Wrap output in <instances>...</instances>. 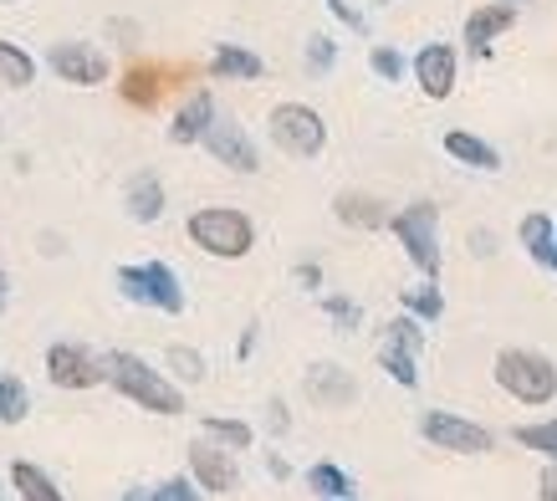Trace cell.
<instances>
[{"mask_svg":"<svg viewBox=\"0 0 557 501\" xmlns=\"http://www.w3.org/2000/svg\"><path fill=\"white\" fill-rule=\"evenodd\" d=\"M297 277H302V286H318V282H322V271H318V267H302Z\"/></svg>","mask_w":557,"mask_h":501,"instance_id":"8d00e7d4","label":"cell"},{"mask_svg":"<svg viewBox=\"0 0 557 501\" xmlns=\"http://www.w3.org/2000/svg\"><path fill=\"white\" fill-rule=\"evenodd\" d=\"M553 235H557V231H553Z\"/></svg>","mask_w":557,"mask_h":501,"instance_id":"b9f144b4","label":"cell"},{"mask_svg":"<svg viewBox=\"0 0 557 501\" xmlns=\"http://www.w3.org/2000/svg\"><path fill=\"white\" fill-rule=\"evenodd\" d=\"M445 154L460 159V164H471V169H502V154L491 149V144H481L475 134H466V129L445 134Z\"/></svg>","mask_w":557,"mask_h":501,"instance_id":"ac0fdd59","label":"cell"},{"mask_svg":"<svg viewBox=\"0 0 557 501\" xmlns=\"http://www.w3.org/2000/svg\"><path fill=\"white\" fill-rule=\"evenodd\" d=\"M128 216L134 220H159L164 216V190H159L153 174H138V180L128 184Z\"/></svg>","mask_w":557,"mask_h":501,"instance_id":"7402d4cb","label":"cell"},{"mask_svg":"<svg viewBox=\"0 0 557 501\" xmlns=\"http://www.w3.org/2000/svg\"><path fill=\"white\" fill-rule=\"evenodd\" d=\"M159 87H164V83H159V72H153V68H134L128 77H123V98L153 108V102H159Z\"/></svg>","mask_w":557,"mask_h":501,"instance_id":"484cf974","label":"cell"},{"mask_svg":"<svg viewBox=\"0 0 557 501\" xmlns=\"http://www.w3.org/2000/svg\"><path fill=\"white\" fill-rule=\"evenodd\" d=\"M338 220L343 225H358V231H379V225H388V205L373 200V195H358V190H348V195H338Z\"/></svg>","mask_w":557,"mask_h":501,"instance_id":"e0dca14e","label":"cell"},{"mask_svg":"<svg viewBox=\"0 0 557 501\" xmlns=\"http://www.w3.org/2000/svg\"><path fill=\"white\" fill-rule=\"evenodd\" d=\"M542 501H557V461H553V466H547V471H542Z\"/></svg>","mask_w":557,"mask_h":501,"instance_id":"d590c367","label":"cell"},{"mask_svg":"<svg viewBox=\"0 0 557 501\" xmlns=\"http://www.w3.org/2000/svg\"><path fill=\"white\" fill-rule=\"evenodd\" d=\"M11 486H16L26 501H67L57 486H51L47 471H36L32 461H16V466H11Z\"/></svg>","mask_w":557,"mask_h":501,"instance_id":"44dd1931","label":"cell"},{"mask_svg":"<svg viewBox=\"0 0 557 501\" xmlns=\"http://www.w3.org/2000/svg\"><path fill=\"white\" fill-rule=\"evenodd\" d=\"M210 72L215 77H240V83H256L261 77V57L246 47H220L215 51V62H210Z\"/></svg>","mask_w":557,"mask_h":501,"instance_id":"ffe728a7","label":"cell"},{"mask_svg":"<svg viewBox=\"0 0 557 501\" xmlns=\"http://www.w3.org/2000/svg\"><path fill=\"white\" fill-rule=\"evenodd\" d=\"M327 11H333V16H338V21H348L354 32H363V16H358V11H354V5H348V0H327Z\"/></svg>","mask_w":557,"mask_h":501,"instance_id":"e575fe53","label":"cell"},{"mask_svg":"<svg viewBox=\"0 0 557 501\" xmlns=\"http://www.w3.org/2000/svg\"><path fill=\"white\" fill-rule=\"evenodd\" d=\"M511 21H517V11H511L507 0H502V5H481V11H471V21H466V47L486 51L491 36L511 32Z\"/></svg>","mask_w":557,"mask_h":501,"instance_id":"9a60e30c","label":"cell"},{"mask_svg":"<svg viewBox=\"0 0 557 501\" xmlns=\"http://www.w3.org/2000/svg\"><path fill=\"white\" fill-rule=\"evenodd\" d=\"M47 379L57 389H92L102 384V364L87 349H77V343H57L47 353Z\"/></svg>","mask_w":557,"mask_h":501,"instance_id":"8fae6325","label":"cell"},{"mask_svg":"<svg viewBox=\"0 0 557 501\" xmlns=\"http://www.w3.org/2000/svg\"><path fill=\"white\" fill-rule=\"evenodd\" d=\"M414 77H420L424 98H450V87H456V51L440 47V41H430V47L414 57Z\"/></svg>","mask_w":557,"mask_h":501,"instance_id":"7c38bea8","label":"cell"},{"mask_svg":"<svg viewBox=\"0 0 557 501\" xmlns=\"http://www.w3.org/2000/svg\"><path fill=\"white\" fill-rule=\"evenodd\" d=\"M210 123H215V98H210V93H195V98H189L185 108L174 113L170 138H174V144H195V138H200Z\"/></svg>","mask_w":557,"mask_h":501,"instance_id":"2e32d148","label":"cell"},{"mask_svg":"<svg viewBox=\"0 0 557 501\" xmlns=\"http://www.w3.org/2000/svg\"><path fill=\"white\" fill-rule=\"evenodd\" d=\"M47 62H51V72H57L62 83H72V87L108 83V57H102L98 47H87V41H57Z\"/></svg>","mask_w":557,"mask_h":501,"instance_id":"52a82bcc","label":"cell"},{"mask_svg":"<svg viewBox=\"0 0 557 501\" xmlns=\"http://www.w3.org/2000/svg\"><path fill=\"white\" fill-rule=\"evenodd\" d=\"M327 318L343 322V328L354 333L358 322H363V313H358V302H348V297H327Z\"/></svg>","mask_w":557,"mask_h":501,"instance_id":"d6a6232c","label":"cell"},{"mask_svg":"<svg viewBox=\"0 0 557 501\" xmlns=\"http://www.w3.org/2000/svg\"><path fill=\"white\" fill-rule=\"evenodd\" d=\"M189 471H195V481H200L205 491H220V497L236 491V481H240L236 461L225 451H215V445H195V451H189Z\"/></svg>","mask_w":557,"mask_h":501,"instance_id":"5bb4252c","label":"cell"},{"mask_svg":"<svg viewBox=\"0 0 557 501\" xmlns=\"http://www.w3.org/2000/svg\"><path fill=\"white\" fill-rule=\"evenodd\" d=\"M420 430L430 435V445H440V451H460V455L491 451V435L481 425H471V419H460V415H445V410H430L420 419Z\"/></svg>","mask_w":557,"mask_h":501,"instance_id":"ba28073f","label":"cell"},{"mask_svg":"<svg viewBox=\"0 0 557 501\" xmlns=\"http://www.w3.org/2000/svg\"><path fill=\"white\" fill-rule=\"evenodd\" d=\"M200 138H205V149L215 154L225 169H236V174H256V164H261V159H256V144L246 138V129L231 123V118H215Z\"/></svg>","mask_w":557,"mask_h":501,"instance_id":"30bf717a","label":"cell"},{"mask_svg":"<svg viewBox=\"0 0 557 501\" xmlns=\"http://www.w3.org/2000/svg\"><path fill=\"white\" fill-rule=\"evenodd\" d=\"M369 68L379 72L384 83H399V77H405V57H399L394 47H373L369 51Z\"/></svg>","mask_w":557,"mask_h":501,"instance_id":"f546056e","label":"cell"},{"mask_svg":"<svg viewBox=\"0 0 557 501\" xmlns=\"http://www.w3.org/2000/svg\"><path fill=\"white\" fill-rule=\"evenodd\" d=\"M388 225H394V235L405 241L409 261H414L430 282H435V277H440V210H435V205H430V200L409 205V210H399Z\"/></svg>","mask_w":557,"mask_h":501,"instance_id":"277c9868","label":"cell"},{"mask_svg":"<svg viewBox=\"0 0 557 501\" xmlns=\"http://www.w3.org/2000/svg\"><path fill=\"white\" fill-rule=\"evenodd\" d=\"M189 241L210 256H225V261H236L246 250L256 246V225L251 216H240V210H225V205H210V210H195L189 216Z\"/></svg>","mask_w":557,"mask_h":501,"instance_id":"7a4b0ae2","label":"cell"},{"mask_svg":"<svg viewBox=\"0 0 557 501\" xmlns=\"http://www.w3.org/2000/svg\"><path fill=\"white\" fill-rule=\"evenodd\" d=\"M333 62H338V47H333L327 36H312V41H307V72H327Z\"/></svg>","mask_w":557,"mask_h":501,"instance_id":"1f68e13d","label":"cell"},{"mask_svg":"<svg viewBox=\"0 0 557 501\" xmlns=\"http://www.w3.org/2000/svg\"><path fill=\"white\" fill-rule=\"evenodd\" d=\"M205 435H215V440L236 445V451L251 445V425H240V419H205Z\"/></svg>","mask_w":557,"mask_h":501,"instance_id":"f1b7e54d","label":"cell"},{"mask_svg":"<svg viewBox=\"0 0 557 501\" xmlns=\"http://www.w3.org/2000/svg\"><path fill=\"white\" fill-rule=\"evenodd\" d=\"M170 368L185 379V384H200L205 379V358L195 349H170Z\"/></svg>","mask_w":557,"mask_h":501,"instance_id":"4dcf8cb0","label":"cell"},{"mask_svg":"<svg viewBox=\"0 0 557 501\" xmlns=\"http://www.w3.org/2000/svg\"><path fill=\"white\" fill-rule=\"evenodd\" d=\"M307 394H312L318 404H327V410H343V404L358 400V384L348 379V368L312 364V368H307Z\"/></svg>","mask_w":557,"mask_h":501,"instance_id":"4fadbf2b","label":"cell"},{"mask_svg":"<svg viewBox=\"0 0 557 501\" xmlns=\"http://www.w3.org/2000/svg\"><path fill=\"white\" fill-rule=\"evenodd\" d=\"M522 246L532 250V261L547 271H557V235H553V220L547 216H527L522 220Z\"/></svg>","mask_w":557,"mask_h":501,"instance_id":"d6986e66","label":"cell"},{"mask_svg":"<svg viewBox=\"0 0 557 501\" xmlns=\"http://www.w3.org/2000/svg\"><path fill=\"white\" fill-rule=\"evenodd\" d=\"M123 501H153V491H128Z\"/></svg>","mask_w":557,"mask_h":501,"instance_id":"74e56055","label":"cell"},{"mask_svg":"<svg viewBox=\"0 0 557 501\" xmlns=\"http://www.w3.org/2000/svg\"><path fill=\"white\" fill-rule=\"evenodd\" d=\"M517 440H522L527 451H542L547 461H557V419H553V425H522V430H517Z\"/></svg>","mask_w":557,"mask_h":501,"instance_id":"83f0119b","label":"cell"},{"mask_svg":"<svg viewBox=\"0 0 557 501\" xmlns=\"http://www.w3.org/2000/svg\"><path fill=\"white\" fill-rule=\"evenodd\" d=\"M496 384L522 404H547L557 394V368L547 364L542 353L507 349L502 358H496Z\"/></svg>","mask_w":557,"mask_h":501,"instance_id":"3957f363","label":"cell"},{"mask_svg":"<svg viewBox=\"0 0 557 501\" xmlns=\"http://www.w3.org/2000/svg\"><path fill=\"white\" fill-rule=\"evenodd\" d=\"M405 307H409V313H420V318L435 322L440 313H445V297H440V286H435V282H424V286H409V292H405Z\"/></svg>","mask_w":557,"mask_h":501,"instance_id":"4316f807","label":"cell"},{"mask_svg":"<svg viewBox=\"0 0 557 501\" xmlns=\"http://www.w3.org/2000/svg\"><path fill=\"white\" fill-rule=\"evenodd\" d=\"M153 501H200V491H195V481L174 476V481H164L159 491H153Z\"/></svg>","mask_w":557,"mask_h":501,"instance_id":"836d02e7","label":"cell"},{"mask_svg":"<svg viewBox=\"0 0 557 501\" xmlns=\"http://www.w3.org/2000/svg\"><path fill=\"white\" fill-rule=\"evenodd\" d=\"M5 286L11 282H5V271H0V313H5Z\"/></svg>","mask_w":557,"mask_h":501,"instance_id":"f35d334b","label":"cell"},{"mask_svg":"<svg viewBox=\"0 0 557 501\" xmlns=\"http://www.w3.org/2000/svg\"><path fill=\"white\" fill-rule=\"evenodd\" d=\"M5 5H11V0H5Z\"/></svg>","mask_w":557,"mask_h":501,"instance_id":"ab89813d","label":"cell"},{"mask_svg":"<svg viewBox=\"0 0 557 501\" xmlns=\"http://www.w3.org/2000/svg\"><path fill=\"white\" fill-rule=\"evenodd\" d=\"M26 410H32L26 384H21L16 374H5V379H0V419H5V425H21V419H26Z\"/></svg>","mask_w":557,"mask_h":501,"instance_id":"cb8c5ba5","label":"cell"},{"mask_svg":"<svg viewBox=\"0 0 557 501\" xmlns=\"http://www.w3.org/2000/svg\"><path fill=\"white\" fill-rule=\"evenodd\" d=\"M102 379H113L128 400L153 410V415H180V410H185V394H180L164 374H153L138 353H108V358H102Z\"/></svg>","mask_w":557,"mask_h":501,"instance_id":"6da1fadb","label":"cell"},{"mask_svg":"<svg viewBox=\"0 0 557 501\" xmlns=\"http://www.w3.org/2000/svg\"><path fill=\"white\" fill-rule=\"evenodd\" d=\"M420 343H424V333H420V322H414V318H394V322H388V338H384V353H379V358H384V368L405 389L420 384V368H414Z\"/></svg>","mask_w":557,"mask_h":501,"instance_id":"9c48e42d","label":"cell"},{"mask_svg":"<svg viewBox=\"0 0 557 501\" xmlns=\"http://www.w3.org/2000/svg\"><path fill=\"white\" fill-rule=\"evenodd\" d=\"M119 286L134 302H149L159 313H185V292H180V277H174L164 261H144V267H123Z\"/></svg>","mask_w":557,"mask_h":501,"instance_id":"8992f818","label":"cell"},{"mask_svg":"<svg viewBox=\"0 0 557 501\" xmlns=\"http://www.w3.org/2000/svg\"><path fill=\"white\" fill-rule=\"evenodd\" d=\"M307 486H312V491H322V497H327V501L354 497V481H348V476H343L338 466H327V461H322V466H312V471H307Z\"/></svg>","mask_w":557,"mask_h":501,"instance_id":"d4e9b609","label":"cell"},{"mask_svg":"<svg viewBox=\"0 0 557 501\" xmlns=\"http://www.w3.org/2000/svg\"><path fill=\"white\" fill-rule=\"evenodd\" d=\"M271 138L292 159H318L327 144V123L307 102H282V108H271Z\"/></svg>","mask_w":557,"mask_h":501,"instance_id":"5b68a950","label":"cell"},{"mask_svg":"<svg viewBox=\"0 0 557 501\" xmlns=\"http://www.w3.org/2000/svg\"><path fill=\"white\" fill-rule=\"evenodd\" d=\"M507 5H511V0H507Z\"/></svg>","mask_w":557,"mask_h":501,"instance_id":"60d3db41","label":"cell"},{"mask_svg":"<svg viewBox=\"0 0 557 501\" xmlns=\"http://www.w3.org/2000/svg\"><path fill=\"white\" fill-rule=\"evenodd\" d=\"M0 83L5 87H32L36 83V62L16 41H0Z\"/></svg>","mask_w":557,"mask_h":501,"instance_id":"603a6c76","label":"cell"}]
</instances>
